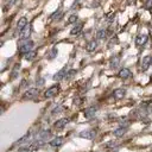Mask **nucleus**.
I'll return each instance as SVG.
<instances>
[{"label":"nucleus","instance_id":"nucleus-1","mask_svg":"<svg viewBox=\"0 0 152 152\" xmlns=\"http://www.w3.org/2000/svg\"><path fill=\"white\" fill-rule=\"evenodd\" d=\"M33 45H34V43H33L32 40H26V42H24V43H21V44L19 45V52H21V53L25 55V53L32 51Z\"/></svg>","mask_w":152,"mask_h":152},{"label":"nucleus","instance_id":"nucleus-2","mask_svg":"<svg viewBox=\"0 0 152 152\" xmlns=\"http://www.w3.org/2000/svg\"><path fill=\"white\" fill-rule=\"evenodd\" d=\"M58 91H59V86L56 84V86H52V87L48 88V90L44 93V96L48 97V99H50V97H53L55 95H57Z\"/></svg>","mask_w":152,"mask_h":152},{"label":"nucleus","instance_id":"nucleus-3","mask_svg":"<svg viewBox=\"0 0 152 152\" xmlns=\"http://www.w3.org/2000/svg\"><path fill=\"white\" fill-rule=\"evenodd\" d=\"M95 135H96V132L94 129H86V131H82L80 133V137L81 138H84V139H88V140L94 139Z\"/></svg>","mask_w":152,"mask_h":152},{"label":"nucleus","instance_id":"nucleus-4","mask_svg":"<svg viewBox=\"0 0 152 152\" xmlns=\"http://www.w3.org/2000/svg\"><path fill=\"white\" fill-rule=\"evenodd\" d=\"M39 94V90L37 88H30L24 93V99H34Z\"/></svg>","mask_w":152,"mask_h":152},{"label":"nucleus","instance_id":"nucleus-5","mask_svg":"<svg viewBox=\"0 0 152 152\" xmlns=\"http://www.w3.org/2000/svg\"><path fill=\"white\" fill-rule=\"evenodd\" d=\"M151 64H152V57L151 56H145L141 59V70L142 71H146Z\"/></svg>","mask_w":152,"mask_h":152},{"label":"nucleus","instance_id":"nucleus-6","mask_svg":"<svg viewBox=\"0 0 152 152\" xmlns=\"http://www.w3.org/2000/svg\"><path fill=\"white\" fill-rule=\"evenodd\" d=\"M147 39H148L147 34H139V36H137V38H135V44H137L138 46H142V45L146 44Z\"/></svg>","mask_w":152,"mask_h":152},{"label":"nucleus","instance_id":"nucleus-7","mask_svg":"<svg viewBox=\"0 0 152 152\" xmlns=\"http://www.w3.org/2000/svg\"><path fill=\"white\" fill-rule=\"evenodd\" d=\"M30 33H31V25L27 24V26L23 31L19 32V37H20V39H27L30 37Z\"/></svg>","mask_w":152,"mask_h":152},{"label":"nucleus","instance_id":"nucleus-8","mask_svg":"<svg viewBox=\"0 0 152 152\" xmlns=\"http://www.w3.org/2000/svg\"><path fill=\"white\" fill-rule=\"evenodd\" d=\"M65 76H66V66H64V68L61 69L57 74H55V75H53V80H55V81H61V80L65 78Z\"/></svg>","mask_w":152,"mask_h":152},{"label":"nucleus","instance_id":"nucleus-9","mask_svg":"<svg viewBox=\"0 0 152 152\" xmlns=\"http://www.w3.org/2000/svg\"><path fill=\"white\" fill-rule=\"evenodd\" d=\"M125 95H126V90L122 89V88H118V89H115V90L113 91V96H114V99H116V100L124 99Z\"/></svg>","mask_w":152,"mask_h":152},{"label":"nucleus","instance_id":"nucleus-10","mask_svg":"<svg viewBox=\"0 0 152 152\" xmlns=\"http://www.w3.org/2000/svg\"><path fill=\"white\" fill-rule=\"evenodd\" d=\"M96 110H97V108L94 107V106H93V107H88V108L84 109V116H86L87 119H90V118H93V116L95 115Z\"/></svg>","mask_w":152,"mask_h":152},{"label":"nucleus","instance_id":"nucleus-11","mask_svg":"<svg viewBox=\"0 0 152 152\" xmlns=\"http://www.w3.org/2000/svg\"><path fill=\"white\" fill-rule=\"evenodd\" d=\"M68 122H69V119H68V118H62V119L57 120V121L53 124V126H55L57 129H62Z\"/></svg>","mask_w":152,"mask_h":152},{"label":"nucleus","instance_id":"nucleus-12","mask_svg":"<svg viewBox=\"0 0 152 152\" xmlns=\"http://www.w3.org/2000/svg\"><path fill=\"white\" fill-rule=\"evenodd\" d=\"M26 26H27V19H26L25 17H21V18L18 20V23H17V28H18V31H19V32L23 31Z\"/></svg>","mask_w":152,"mask_h":152},{"label":"nucleus","instance_id":"nucleus-13","mask_svg":"<svg viewBox=\"0 0 152 152\" xmlns=\"http://www.w3.org/2000/svg\"><path fill=\"white\" fill-rule=\"evenodd\" d=\"M63 141H64L63 137H57V138H53L49 144H50V146H52V147H58V146H61V145L63 144Z\"/></svg>","mask_w":152,"mask_h":152},{"label":"nucleus","instance_id":"nucleus-14","mask_svg":"<svg viewBox=\"0 0 152 152\" xmlns=\"http://www.w3.org/2000/svg\"><path fill=\"white\" fill-rule=\"evenodd\" d=\"M131 76H132V72H131V70L127 69V68H124V69H121V70L119 71V77H121V78H124V80H126V78H128V77H131Z\"/></svg>","mask_w":152,"mask_h":152},{"label":"nucleus","instance_id":"nucleus-15","mask_svg":"<svg viewBox=\"0 0 152 152\" xmlns=\"http://www.w3.org/2000/svg\"><path fill=\"white\" fill-rule=\"evenodd\" d=\"M82 27H83V24H82V23H78L77 25H75V26L71 28V31H70V34H72V36H75V34H78V33L81 32Z\"/></svg>","mask_w":152,"mask_h":152},{"label":"nucleus","instance_id":"nucleus-16","mask_svg":"<svg viewBox=\"0 0 152 152\" xmlns=\"http://www.w3.org/2000/svg\"><path fill=\"white\" fill-rule=\"evenodd\" d=\"M96 46H97V43H96L95 40H90V42L86 45V50L89 51V52H91V51H94V50L96 49Z\"/></svg>","mask_w":152,"mask_h":152},{"label":"nucleus","instance_id":"nucleus-17","mask_svg":"<svg viewBox=\"0 0 152 152\" xmlns=\"http://www.w3.org/2000/svg\"><path fill=\"white\" fill-rule=\"evenodd\" d=\"M119 63H120V57L119 56H114V57H112V59L109 62V65H110V68H114L115 69L119 65Z\"/></svg>","mask_w":152,"mask_h":152},{"label":"nucleus","instance_id":"nucleus-18","mask_svg":"<svg viewBox=\"0 0 152 152\" xmlns=\"http://www.w3.org/2000/svg\"><path fill=\"white\" fill-rule=\"evenodd\" d=\"M114 135L115 137H122L125 133H126V127H119L116 129H114Z\"/></svg>","mask_w":152,"mask_h":152},{"label":"nucleus","instance_id":"nucleus-19","mask_svg":"<svg viewBox=\"0 0 152 152\" xmlns=\"http://www.w3.org/2000/svg\"><path fill=\"white\" fill-rule=\"evenodd\" d=\"M30 137H31V133H26L24 137H21L17 142H15V145H21V144H25L28 139H30Z\"/></svg>","mask_w":152,"mask_h":152},{"label":"nucleus","instance_id":"nucleus-20","mask_svg":"<svg viewBox=\"0 0 152 152\" xmlns=\"http://www.w3.org/2000/svg\"><path fill=\"white\" fill-rule=\"evenodd\" d=\"M96 37H97V39H103V38H106V37H107V31H106L104 28L99 30L97 33H96Z\"/></svg>","mask_w":152,"mask_h":152},{"label":"nucleus","instance_id":"nucleus-21","mask_svg":"<svg viewBox=\"0 0 152 152\" xmlns=\"http://www.w3.org/2000/svg\"><path fill=\"white\" fill-rule=\"evenodd\" d=\"M34 57H36V52L34 51H30V52H27V53L24 55V58L26 61H32Z\"/></svg>","mask_w":152,"mask_h":152},{"label":"nucleus","instance_id":"nucleus-22","mask_svg":"<svg viewBox=\"0 0 152 152\" xmlns=\"http://www.w3.org/2000/svg\"><path fill=\"white\" fill-rule=\"evenodd\" d=\"M33 148H34V146L32 145V146H26V147H21V148H19L18 150V152H32L33 151Z\"/></svg>","mask_w":152,"mask_h":152},{"label":"nucleus","instance_id":"nucleus-23","mask_svg":"<svg viewBox=\"0 0 152 152\" xmlns=\"http://www.w3.org/2000/svg\"><path fill=\"white\" fill-rule=\"evenodd\" d=\"M20 69V64H17L15 66H14V69H13V71H12V78H15L17 77V75H18V70Z\"/></svg>","mask_w":152,"mask_h":152},{"label":"nucleus","instance_id":"nucleus-24","mask_svg":"<svg viewBox=\"0 0 152 152\" xmlns=\"http://www.w3.org/2000/svg\"><path fill=\"white\" fill-rule=\"evenodd\" d=\"M76 20H77V15H76V14H72V15L69 17L68 24H74V23H76Z\"/></svg>","mask_w":152,"mask_h":152},{"label":"nucleus","instance_id":"nucleus-25","mask_svg":"<svg viewBox=\"0 0 152 152\" xmlns=\"http://www.w3.org/2000/svg\"><path fill=\"white\" fill-rule=\"evenodd\" d=\"M75 74H76V70H74V69H72V70H69V71L66 72L65 78H66V80H70V78H71V77H72Z\"/></svg>","mask_w":152,"mask_h":152},{"label":"nucleus","instance_id":"nucleus-26","mask_svg":"<svg viewBox=\"0 0 152 152\" xmlns=\"http://www.w3.org/2000/svg\"><path fill=\"white\" fill-rule=\"evenodd\" d=\"M62 110H63V107L57 106V107H55V108L52 109V114H58V113H61Z\"/></svg>","mask_w":152,"mask_h":152},{"label":"nucleus","instance_id":"nucleus-27","mask_svg":"<svg viewBox=\"0 0 152 152\" xmlns=\"http://www.w3.org/2000/svg\"><path fill=\"white\" fill-rule=\"evenodd\" d=\"M15 1H17V0H8V1L6 2V6H5V11H6V8H7L8 6L11 7V6H12V5H13V4L15 2Z\"/></svg>","mask_w":152,"mask_h":152},{"label":"nucleus","instance_id":"nucleus-28","mask_svg":"<svg viewBox=\"0 0 152 152\" xmlns=\"http://www.w3.org/2000/svg\"><path fill=\"white\" fill-rule=\"evenodd\" d=\"M145 7H146V8H151V7H152V0H146Z\"/></svg>","mask_w":152,"mask_h":152},{"label":"nucleus","instance_id":"nucleus-29","mask_svg":"<svg viewBox=\"0 0 152 152\" xmlns=\"http://www.w3.org/2000/svg\"><path fill=\"white\" fill-rule=\"evenodd\" d=\"M56 52H57V50H56V49H53V50L51 51V56H50V58H53V56L56 55Z\"/></svg>","mask_w":152,"mask_h":152},{"label":"nucleus","instance_id":"nucleus-30","mask_svg":"<svg viewBox=\"0 0 152 152\" xmlns=\"http://www.w3.org/2000/svg\"><path fill=\"white\" fill-rule=\"evenodd\" d=\"M147 112H148V113H152V103H150V104L147 106Z\"/></svg>","mask_w":152,"mask_h":152},{"label":"nucleus","instance_id":"nucleus-31","mask_svg":"<svg viewBox=\"0 0 152 152\" xmlns=\"http://www.w3.org/2000/svg\"><path fill=\"white\" fill-rule=\"evenodd\" d=\"M151 152H152V148H151Z\"/></svg>","mask_w":152,"mask_h":152}]
</instances>
